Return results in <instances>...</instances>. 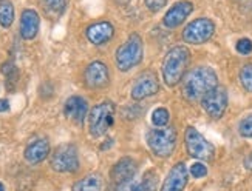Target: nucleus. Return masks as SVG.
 <instances>
[{"instance_id": "f257e3e1", "label": "nucleus", "mask_w": 252, "mask_h": 191, "mask_svg": "<svg viewBox=\"0 0 252 191\" xmlns=\"http://www.w3.org/2000/svg\"><path fill=\"white\" fill-rule=\"evenodd\" d=\"M218 86V77L209 66H198L183 79V94L188 100H196Z\"/></svg>"}, {"instance_id": "f03ea898", "label": "nucleus", "mask_w": 252, "mask_h": 191, "mask_svg": "<svg viewBox=\"0 0 252 191\" xmlns=\"http://www.w3.org/2000/svg\"><path fill=\"white\" fill-rule=\"evenodd\" d=\"M190 53L186 47H173L167 51L166 57L162 60V79L166 85L175 86L178 85L189 65Z\"/></svg>"}, {"instance_id": "7ed1b4c3", "label": "nucleus", "mask_w": 252, "mask_h": 191, "mask_svg": "<svg viewBox=\"0 0 252 191\" xmlns=\"http://www.w3.org/2000/svg\"><path fill=\"white\" fill-rule=\"evenodd\" d=\"M142 54H144L142 40H141L139 34L133 32V34H130L128 39L116 50V55H115L116 66L126 73L141 63Z\"/></svg>"}, {"instance_id": "20e7f679", "label": "nucleus", "mask_w": 252, "mask_h": 191, "mask_svg": "<svg viewBox=\"0 0 252 191\" xmlns=\"http://www.w3.org/2000/svg\"><path fill=\"white\" fill-rule=\"evenodd\" d=\"M115 111L116 107L110 100L94 105L89 114V130L93 137H101L112 128L115 122Z\"/></svg>"}, {"instance_id": "39448f33", "label": "nucleus", "mask_w": 252, "mask_h": 191, "mask_svg": "<svg viewBox=\"0 0 252 191\" xmlns=\"http://www.w3.org/2000/svg\"><path fill=\"white\" fill-rule=\"evenodd\" d=\"M147 143L155 156L169 157L175 151V147H177V130L173 127L150 130L147 134Z\"/></svg>"}, {"instance_id": "423d86ee", "label": "nucleus", "mask_w": 252, "mask_h": 191, "mask_svg": "<svg viewBox=\"0 0 252 191\" xmlns=\"http://www.w3.org/2000/svg\"><path fill=\"white\" fill-rule=\"evenodd\" d=\"M50 165L58 173H76L79 170V153L73 143H63L53 151Z\"/></svg>"}, {"instance_id": "0eeeda50", "label": "nucleus", "mask_w": 252, "mask_h": 191, "mask_svg": "<svg viewBox=\"0 0 252 191\" xmlns=\"http://www.w3.org/2000/svg\"><path fill=\"white\" fill-rule=\"evenodd\" d=\"M184 140H186V148H188V153H189V156L193 157V159L211 161L214 157V154H215L214 145L207 140L196 128L188 127L186 134H184Z\"/></svg>"}, {"instance_id": "6e6552de", "label": "nucleus", "mask_w": 252, "mask_h": 191, "mask_svg": "<svg viewBox=\"0 0 252 191\" xmlns=\"http://www.w3.org/2000/svg\"><path fill=\"white\" fill-rule=\"evenodd\" d=\"M215 32V24L207 17L195 19L193 22L184 28L183 39L186 43L190 45H201L209 40Z\"/></svg>"}, {"instance_id": "1a4fd4ad", "label": "nucleus", "mask_w": 252, "mask_h": 191, "mask_svg": "<svg viewBox=\"0 0 252 191\" xmlns=\"http://www.w3.org/2000/svg\"><path fill=\"white\" fill-rule=\"evenodd\" d=\"M203 109L209 114L212 119L223 117L224 111L227 108V93L221 86H215L209 93H206L201 97Z\"/></svg>"}, {"instance_id": "9d476101", "label": "nucleus", "mask_w": 252, "mask_h": 191, "mask_svg": "<svg viewBox=\"0 0 252 191\" xmlns=\"http://www.w3.org/2000/svg\"><path fill=\"white\" fill-rule=\"evenodd\" d=\"M84 81H85V85L92 89L105 88L108 85V82H110V73H108L107 65L102 62H97V60L92 62L85 68Z\"/></svg>"}, {"instance_id": "9b49d317", "label": "nucleus", "mask_w": 252, "mask_h": 191, "mask_svg": "<svg viewBox=\"0 0 252 191\" xmlns=\"http://www.w3.org/2000/svg\"><path fill=\"white\" fill-rule=\"evenodd\" d=\"M136 171H138L136 162L131 159V157H123V159H119L112 168V171H110L112 182L115 184V187L124 185L130 181H133Z\"/></svg>"}, {"instance_id": "f8f14e48", "label": "nucleus", "mask_w": 252, "mask_h": 191, "mask_svg": "<svg viewBox=\"0 0 252 191\" xmlns=\"http://www.w3.org/2000/svg\"><path fill=\"white\" fill-rule=\"evenodd\" d=\"M158 89H159L158 77L153 73H146L135 82L130 94H131V99L133 100H142V99H147L150 96H155L158 93Z\"/></svg>"}, {"instance_id": "ddd939ff", "label": "nucleus", "mask_w": 252, "mask_h": 191, "mask_svg": "<svg viewBox=\"0 0 252 191\" xmlns=\"http://www.w3.org/2000/svg\"><path fill=\"white\" fill-rule=\"evenodd\" d=\"M189 181V171L188 166L183 162H178L172 166V170L169 171L166 181L162 184L161 191H184L186 185Z\"/></svg>"}, {"instance_id": "4468645a", "label": "nucleus", "mask_w": 252, "mask_h": 191, "mask_svg": "<svg viewBox=\"0 0 252 191\" xmlns=\"http://www.w3.org/2000/svg\"><path fill=\"white\" fill-rule=\"evenodd\" d=\"M85 36L90 43L93 45H104L110 42L115 36V28L110 22H96V24L90 25L85 31Z\"/></svg>"}, {"instance_id": "2eb2a0df", "label": "nucleus", "mask_w": 252, "mask_h": 191, "mask_svg": "<svg viewBox=\"0 0 252 191\" xmlns=\"http://www.w3.org/2000/svg\"><path fill=\"white\" fill-rule=\"evenodd\" d=\"M87 111H89V105L87 100L81 96H71L65 100L63 105V114L67 119H70L74 123H81L87 117Z\"/></svg>"}, {"instance_id": "dca6fc26", "label": "nucleus", "mask_w": 252, "mask_h": 191, "mask_svg": "<svg viewBox=\"0 0 252 191\" xmlns=\"http://www.w3.org/2000/svg\"><path fill=\"white\" fill-rule=\"evenodd\" d=\"M193 11V5L190 2H186V0H183V2H178L175 3L167 13L166 16H164V25H166L167 28H177L180 27L183 22L189 17V14Z\"/></svg>"}, {"instance_id": "f3484780", "label": "nucleus", "mask_w": 252, "mask_h": 191, "mask_svg": "<svg viewBox=\"0 0 252 191\" xmlns=\"http://www.w3.org/2000/svg\"><path fill=\"white\" fill-rule=\"evenodd\" d=\"M158 188V173L149 170L139 181H130L124 185L115 187V191H157Z\"/></svg>"}, {"instance_id": "a211bd4d", "label": "nucleus", "mask_w": 252, "mask_h": 191, "mask_svg": "<svg viewBox=\"0 0 252 191\" xmlns=\"http://www.w3.org/2000/svg\"><path fill=\"white\" fill-rule=\"evenodd\" d=\"M40 17L34 9H25L20 16V36L25 40H32L39 32Z\"/></svg>"}, {"instance_id": "6ab92c4d", "label": "nucleus", "mask_w": 252, "mask_h": 191, "mask_svg": "<svg viewBox=\"0 0 252 191\" xmlns=\"http://www.w3.org/2000/svg\"><path fill=\"white\" fill-rule=\"evenodd\" d=\"M50 154V142L48 139H37L34 142H31L28 147L25 148V161L28 164H40L42 161H45Z\"/></svg>"}, {"instance_id": "aec40b11", "label": "nucleus", "mask_w": 252, "mask_h": 191, "mask_svg": "<svg viewBox=\"0 0 252 191\" xmlns=\"http://www.w3.org/2000/svg\"><path fill=\"white\" fill-rule=\"evenodd\" d=\"M101 190H102V177L97 173L87 174L73 187V191H101Z\"/></svg>"}, {"instance_id": "412c9836", "label": "nucleus", "mask_w": 252, "mask_h": 191, "mask_svg": "<svg viewBox=\"0 0 252 191\" xmlns=\"http://www.w3.org/2000/svg\"><path fill=\"white\" fill-rule=\"evenodd\" d=\"M14 22V6L8 0L0 2V25L3 28H9Z\"/></svg>"}, {"instance_id": "4be33fe9", "label": "nucleus", "mask_w": 252, "mask_h": 191, "mask_svg": "<svg viewBox=\"0 0 252 191\" xmlns=\"http://www.w3.org/2000/svg\"><path fill=\"white\" fill-rule=\"evenodd\" d=\"M2 73L6 77V86L9 89H13L14 85L17 83V79H19V71H17V66L14 65V62H11V60L5 62L2 65Z\"/></svg>"}, {"instance_id": "5701e85b", "label": "nucleus", "mask_w": 252, "mask_h": 191, "mask_svg": "<svg viewBox=\"0 0 252 191\" xmlns=\"http://www.w3.org/2000/svg\"><path fill=\"white\" fill-rule=\"evenodd\" d=\"M67 5L68 0H45L47 11L54 17L62 16L65 13V9H67Z\"/></svg>"}, {"instance_id": "b1692460", "label": "nucleus", "mask_w": 252, "mask_h": 191, "mask_svg": "<svg viewBox=\"0 0 252 191\" xmlns=\"http://www.w3.org/2000/svg\"><path fill=\"white\" fill-rule=\"evenodd\" d=\"M170 120V114L166 108H157L155 111L152 113V123L155 125L157 128H162L166 127Z\"/></svg>"}, {"instance_id": "393cba45", "label": "nucleus", "mask_w": 252, "mask_h": 191, "mask_svg": "<svg viewBox=\"0 0 252 191\" xmlns=\"http://www.w3.org/2000/svg\"><path fill=\"white\" fill-rule=\"evenodd\" d=\"M240 82L248 91H252V63L245 65L240 71Z\"/></svg>"}, {"instance_id": "a878e982", "label": "nucleus", "mask_w": 252, "mask_h": 191, "mask_svg": "<svg viewBox=\"0 0 252 191\" xmlns=\"http://www.w3.org/2000/svg\"><path fill=\"white\" fill-rule=\"evenodd\" d=\"M238 133L242 134L243 137H248V139L252 137V114L246 116L242 122H240Z\"/></svg>"}, {"instance_id": "bb28decb", "label": "nucleus", "mask_w": 252, "mask_h": 191, "mask_svg": "<svg viewBox=\"0 0 252 191\" xmlns=\"http://www.w3.org/2000/svg\"><path fill=\"white\" fill-rule=\"evenodd\" d=\"M190 174L195 177V179H201L207 174V168L204 164L201 162H195L192 166H190Z\"/></svg>"}, {"instance_id": "cd10ccee", "label": "nucleus", "mask_w": 252, "mask_h": 191, "mask_svg": "<svg viewBox=\"0 0 252 191\" xmlns=\"http://www.w3.org/2000/svg\"><path fill=\"white\" fill-rule=\"evenodd\" d=\"M237 51L243 55H248L252 53V42L249 39H240L237 42Z\"/></svg>"}, {"instance_id": "c85d7f7f", "label": "nucleus", "mask_w": 252, "mask_h": 191, "mask_svg": "<svg viewBox=\"0 0 252 191\" xmlns=\"http://www.w3.org/2000/svg\"><path fill=\"white\" fill-rule=\"evenodd\" d=\"M144 2L152 13H158V11H161L164 6H166L167 0H144Z\"/></svg>"}, {"instance_id": "c756f323", "label": "nucleus", "mask_w": 252, "mask_h": 191, "mask_svg": "<svg viewBox=\"0 0 252 191\" xmlns=\"http://www.w3.org/2000/svg\"><path fill=\"white\" fill-rule=\"evenodd\" d=\"M9 109V102L8 99H0V113H5Z\"/></svg>"}, {"instance_id": "7c9ffc66", "label": "nucleus", "mask_w": 252, "mask_h": 191, "mask_svg": "<svg viewBox=\"0 0 252 191\" xmlns=\"http://www.w3.org/2000/svg\"><path fill=\"white\" fill-rule=\"evenodd\" d=\"M245 166L248 168V170H252V153L248 154V157L245 159Z\"/></svg>"}, {"instance_id": "2f4dec72", "label": "nucleus", "mask_w": 252, "mask_h": 191, "mask_svg": "<svg viewBox=\"0 0 252 191\" xmlns=\"http://www.w3.org/2000/svg\"><path fill=\"white\" fill-rule=\"evenodd\" d=\"M0 191H5V187H3V184L0 182Z\"/></svg>"}]
</instances>
